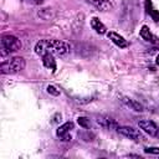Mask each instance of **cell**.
Wrapping results in <instances>:
<instances>
[{
    "label": "cell",
    "instance_id": "10",
    "mask_svg": "<svg viewBox=\"0 0 159 159\" xmlns=\"http://www.w3.org/2000/svg\"><path fill=\"white\" fill-rule=\"evenodd\" d=\"M41 57H42V63H43V66H45L46 68L51 70L52 72H55V71H56V61H55V58H53V55H52V53H45V55L41 56Z\"/></svg>",
    "mask_w": 159,
    "mask_h": 159
},
{
    "label": "cell",
    "instance_id": "15",
    "mask_svg": "<svg viewBox=\"0 0 159 159\" xmlns=\"http://www.w3.org/2000/svg\"><path fill=\"white\" fill-rule=\"evenodd\" d=\"M47 92L50 93V94H52V96H55V97H57V96H60V91L55 87V86H52V84H48L47 86Z\"/></svg>",
    "mask_w": 159,
    "mask_h": 159
},
{
    "label": "cell",
    "instance_id": "7",
    "mask_svg": "<svg viewBox=\"0 0 159 159\" xmlns=\"http://www.w3.org/2000/svg\"><path fill=\"white\" fill-rule=\"evenodd\" d=\"M107 36H108V39H109L114 45H117L118 47H120V48L128 47L127 40H125L123 36H120L119 34H117V32H114V31H109V32H107Z\"/></svg>",
    "mask_w": 159,
    "mask_h": 159
},
{
    "label": "cell",
    "instance_id": "18",
    "mask_svg": "<svg viewBox=\"0 0 159 159\" xmlns=\"http://www.w3.org/2000/svg\"><path fill=\"white\" fill-rule=\"evenodd\" d=\"M155 63L159 66V53H158V56H157V60H155Z\"/></svg>",
    "mask_w": 159,
    "mask_h": 159
},
{
    "label": "cell",
    "instance_id": "1",
    "mask_svg": "<svg viewBox=\"0 0 159 159\" xmlns=\"http://www.w3.org/2000/svg\"><path fill=\"white\" fill-rule=\"evenodd\" d=\"M35 52L40 56H43L45 53L66 56L71 52V46L61 40H40L35 45Z\"/></svg>",
    "mask_w": 159,
    "mask_h": 159
},
{
    "label": "cell",
    "instance_id": "13",
    "mask_svg": "<svg viewBox=\"0 0 159 159\" xmlns=\"http://www.w3.org/2000/svg\"><path fill=\"white\" fill-rule=\"evenodd\" d=\"M139 35H140V37H142L143 40H145V41H148V42H154V41H155L154 35L150 32L149 27H148V26H145V25H144V26H142Z\"/></svg>",
    "mask_w": 159,
    "mask_h": 159
},
{
    "label": "cell",
    "instance_id": "11",
    "mask_svg": "<svg viewBox=\"0 0 159 159\" xmlns=\"http://www.w3.org/2000/svg\"><path fill=\"white\" fill-rule=\"evenodd\" d=\"M91 26H92V29H93L97 34H99V35L107 34V27H106V25H104L99 19H97V17H93V19L91 20Z\"/></svg>",
    "mask_w": 159,
    "mask_h": 159
},
{
    "label": "cell",
    "instance_id": "5",
    "mask_svg": "<svg viewBox=\"0 0 159 159\" xmlns=\"http://www.w3.org/2000/svg\"><path fill=\"white\" fill-rule=\"evenodd\" d=\"M138 125H139V128H140L143 132H145L147 134H149V135H152V137L159 135V128H158V125H157L153 120L142 119V120L138 122Z\"/></svg>",
    "mask_w": 159,
    "mask_h": 159
},
{
    "label": "cell",
    "instance_id": "4",
    "mask_svg": "<svg viewBox=\"0 0 159 159\" xmlns=\"http://www.w3.org/2000/svg\"><path fill=\"white\" fill-rule=\"evenodd\" d=\"M117 132L119 134H122V135H124V137L134 140V142H143L145 139L144 135L142 134V132L139 129L133 128V127H128V125H120L119 127L118 125L117 127Z\"/></svg>",
    "mask_w": 159,
    "mask_h": 159
},
{
    "label": "cell",
    "instance_id": "8",
    "mask_svg": "<svg viewBox=\"0 0 159 159\" xmlns=\"http://www.w3.org/2000/svg\"><path fill=\"white\" fill-rule=\"evenodd\" d=\"M120 101H122L127 107H129L130 109H133V111H135V112H143V109H144L143 104H140L138 101H135V99H133V98H129V97H122Z\"/></svg>",
    "mask_w": 159,
    "mask_h": 159
},
{
    "label": "cell",
    "instance_id": "12",
    "mask_svg": "<svg viewBox=\"0 0 159 159\" xmlns=\"http://www.w3.org/2000/svg\"><path fill=\"white\" fill-rule=\"evenodd\" d=\"M91 2L101 11H108L113 7V5L109 0H91Z\"/></svg>",
    "mask_w": 159,
    "mask_h": 159
},
{
    "label": "cell",
    "instance_id": "6",
    "mask_svg": "<svg viewBox=\"0 0 159 159\" xmlns=\"http://www.w3.org/2000/svg\"><path fill=\"white\" fill-rule=\"evenodd\" d=\"M75 128V124L72 122H66L63 123L62 125H60L57 128V135L62 139V140H70L71 139V135H70V132Z\"/></svg>",
    "mask_w": 159,
    "mask_h": 159
},
{
    "label": "cell",
    "instance_id": "16",
    "mask_svg": "<svg viewBox=\"0 0 159 159\" xmlns=\"http://www.w3.org/2000/svg\"><path fill=\"white\" fill-rule=\"evenodd\" d=\"M144 152L148 153V154H155V155H158L159 154V147H147V148H144Z\"/></svg>",
    "mask_w": 159,
    "mask_h": 159
},
{
    "label": "cell",
    "instance_id": "2",
    "mask_svg": "<svg viewBox=\"0 0 159 159\" xmlns=\"http://www.w3.org/2000/svg\"><path fill=\"white\" fill-rule=\"evenodd\" d=\"M25 65H26L25 60L22 57L16 56L7 61H4L0 66V71L4 75H15V73L21 72L25 68Z\"/></svg>",
    "mask_w": 159,
    "mask_h": 159
},
{
    "label": "cell",
    "instance_id": "3",
    "mask_svg": "<svg viewBox=\"0 0 159 159\" xmlns=\"http://www.w3.org/2000/svg\"><path fill=\"white\" fill-rule=\"evenodd\" d=\"M22 43L21 41L12 35H4L1 37V56H6L10 52L19 51L21 48Z\"/></svg>",
    "mask_w": 159,
    "mask_h": 159
},
{
    "label": "cell",
    "instance_id": "14",
    "mask_svg": "<svg viewBox=\"0 0 159 159\" xmlns=\"http://www.w3.org/2000/svg\"><path fill=\"white\" fill-rule=\"evenodd\" d=\"M77 123H78L82 128H89V125H91L89 119L86 118V117H78V118H77Z\"/></svg>",
    "mask_w": 159,
    "mask_h": 159
},
{
    "label": "cell",
    "instance_id": "17",
    "mask_svg": "<svg viewBox=\"0 0 159 159\" xmlns=\"http://www.w3.org/2000/svg\"><path fill=\"white\" fill-rule=\"evenodd\" d=\"M26 1H29L31 4H42L43 0H26Z\"/></svg>",
    "mask_w": 159,
    "mask_h": 159
},
{
    "label": "cell",
    "instance_id": "9",
    "mask_svg": "<svg viewBox=\"0 0 159 159\" xmlns=\"http://www.w3.org/2000/svg\"><path fill=\"white\" fill-rule=\"evenodd\" d=\"M97 122H98V124H101L103 128H107V129H112V128H117L118 125H117V122L113 119V118H111V117H108V116H101V117H98L97 118Z\"/></svg>",
    "mask_w": 159,
    "mask_h": 159
}]
</instances>
